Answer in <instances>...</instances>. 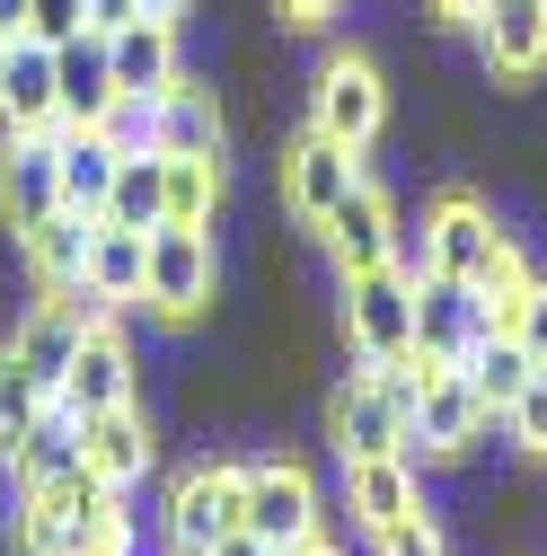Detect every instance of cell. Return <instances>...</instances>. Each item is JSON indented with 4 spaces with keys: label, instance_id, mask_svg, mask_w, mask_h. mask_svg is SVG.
Segmentation results:
<instances>
[{
    "label": "cell",
    "instance_id": "obj_3",
    "mask_svg": "<svg viewBox=\"0 0 547 556\" xmlns=\"http://www.w3.org/2000/svg\"><path fill=\"white\" fill-rule=\"evenodd\" d=\"M345 283V344L354 363H406L416 354V274L397 265H362V274H335Z\"/></svg>",
    "mask_w": 547,
    "mask_h": 556
},
{
    "label": "cell",
    "instance_id": "obj_35",
    "mask_svg": "<svg viewBox=\"0 0 547 556\" xmlns=\"http://www.w3.org/2000/svg\"><path fill=\"white\" fill-rule=\"evenodd\" d=\"M335 10H345V0H274V18H283L292 36H309V27H327Z\"/></svg>",
    "mask_w": 547,
    "mask_h": 556
},
{
    "label": "cell",
    "instance_id": "obj_11",
    "mask_svg": "<svg viewBox=\"0 0 547 556\" xmlns=\"http://www.w3.org/2000/svg\"><path fill=\"white\" fill-rule=\"evenodd\" d=\"M80 468H89V415L44 397V415L10 442V485H18V495H44V485H72Z\"/></svg>",
    "mask_w": 547,
    "mask_h": 556
},
{
    "label": "cell",
    "instance_id": "obj_18",
    "mask_svg": "<svg viewBox=\"0 0 547 556\" xmlns=\"http://www.w3.org/2000/svg\"><path fill=\"white\" fill-rule=\"evenodd\" d=\"M80 336H89V318L62 301V292H44V301L10 327V354H18V363H27V380L53 397V389H62V371H72V354H80Z\"/></svg>",
    "mask_w": 547,
    "mask_h": 556
},
{
    "label": "cell",
    "instance_id": "obj_6",
    "mask_svg": "<svg viewBox=\"0 0 547 556\" xmlns=\"http://www.w3.org/2000/svg\"><path fill=\"white\" fill-rule=\"evenodd\" d=\"M247 539H265L274 556H292L301 539H318V477L301 459H247Z\"/></svg>",
    "mask_w": 547,
    "mask_h": 556
},
{
    "label": "cell",
    "instance_id": "obj_33",
    "mask_svg": "<svg viewBox=\"0 0 547 556\" xmlns=\"http://www.w3.org/2000/svg\"><path fill=\"white\" fill-rule=\"evenodd\" d=\"M27 36H36V45H72V36H89V0H27Z\"/></svg>",
    "mask_w": 547,
    "mask_h": 556
},
{
    "label": "cell",
    "instance_id": "obj_24",
    "mask_svg": "<svg viewBox=\"0 0 547 556\" xmlns=\"http://www.w3.org/2000/svg\"><path fill=\"white\" fill-rule=\"evenodd\" d=\"M459 371H468V389L486 397L495 415H504V406H512V397H521V389L538 380V363H530V344H521L512 327H486V336H476L468 354H459Z\"/></svg>",
    "mask_w": 547,
    "mask_h": 556
},
{
    "label": "cell",
    "instance_id": "obj_38",
    "mask_svg": "<svg viewBox=\"0 0 547 556\" xmlns=\"http://www.w3.org/2000/svg\"><path fill=\"white\" fill-rule=\"evenodd\" d=\"M203 556H274V547H265V539H247V530H230V539H213Z\"/></svg>",
    "mask_w": 547,
    "mask_h": 556
},
{
    "label": "cell",
    "instance_id": "obj_25",
    "mask_svg": "<svg viewBox=\"0 0 547 556\" xmlns=\"http://www.w3.org/2000/svg\"><path fill=\"white\" fill-rule=\"evenodd\" d=\"M98 222H115V230H142V239H151V230L168 222V160H160V151L124 160V168H115V186H106V213H98Z\"/></svg>",
    "mask_w": 547,
    "mask_h": 556
},
{
    "label": "cell",
    "instance_id": "obj_19",
    "mask_svg": "<svg viewBox=\"0 0 547 556\" xmlns=\"http://www.w3.org/2000/svg\"><path fill=\"white\" fill-rule=\"evenodd\" d=\"M486 327H495V318L476 309V292H468V283H450V274H424V283H416V354L459 363Z\"/></svg>",
    "mask_w": 547,
    "mask_h": 556
},
{
    "label": "cell",
    "instance_id": "obj_12",
    "mask_svg": "<svg viewBox=\"0 0 547 556\" xmlns=\"http://www.w3.org/2000/svg\"><path fill=\"white\" fill-rule=\"evenodd\" d=\"M318 239H327V256H335V274H362V265H389L397 256V203H389V186L362 168L354 177V194L335 203V213L318 222Z\"/></svg>",
    "mask_w": 547,
    "mask_h": 556
},
{
    "label": "cell",
    "instance_id": "obj_29",
    "mask_svg": "<svg viewBox=\"0 0 547 556\" xmlns=\"http://www.w3.org/2000/svg\"><path fill=\"white\" fill-rule=\"evenodd\" d=\"M36 415H44V389L27 380V363L10 354V344H0V459H10V442L36 425Z\"/></svg>",
    "mask_w": 547,
    "mask_h": 556
},
{
    "label": "cell",
    "instance_id": "obj_15",
    "mask_svg": "<svg viewBox=\"0 0 547 556\" xmlns=\"http://www.w3.org/2000/svg\"><path fill=\"white\" fill-rule=\"evenodd\" d=\"M160 151L168 160H230V106L213 80H168L160 89Z\"/></svg>",
    "mask_w": 547,
    "mask_h": 556
},
{
    "label": "cell",
    "instance_id": "obj_4",
    "mask_svg": "<svg viewBox=\"0 0 547 556\" xmlns=\"http://www.w3.org/2000/svg\"><path fill=\"white\" fill-rule=\"evenodd\" d=\"M239 513H247V459H194V468L168 485V513H160L168 556H203L213 539L239 530Z\"/></svg>",
    "mask_w": 547,
    "mask_h": 556
},
{
    "label": "cell",
    "instance_id": "obj_16",
    "mask_svg": "<svg viewBox=\"0 0 547 556\" xmlns=\"http://www.w3.org/2000/svg\"><path fill=\"white\" fill-rule=\"evenodd\" d=\"M106 72H115V98H160L168 80H186V45L168 18H132L106 36Z\"/></svg>",
    "mask_w": 547,
    "mask_h": 556
},
{
    "label": "cell",
    "instance_id": "obj_37",
    "mask_svg": "<svg viewBox=\"0 0 547 556\" xmlns=\"http://www.w3.org/2000/svg\"><path fill=\"white\" fill-rule=\"evenodd\" d=\"M424 10H433L442 27H476V18H486V0H424Z\"/></svg>",
    "mask_w": 547,
    "mask_h": 556
},
{
    "label": "cell",
    "instance_id": "obj_22",
    "mask_svg": "<svg viewBox=\"0 0 547 556\" xmlns=\"http://www.w3.org/2000/svg\"><path fill=\"white\" fill-rule=\"evenodd\" d=\"M53 142H62V203H72V213H106V186H115L124 151L98 124H53Z\"/></svg>",
    "mask_w": 547,
    "mask_h": 556
},
{
    "label": "cell",
    "instance_id": "obj_9",
    "mask_svg": "<svg viewBox=\"0 0 547 556\" xmlns=\"http://www.w3.org/2000/svg\"><path fill=\"white\" fill-rule=\"evenodd\" d=\"M53 397L72 406V415H115V406L142 397V354H132L124 318L80 336V354H72V371H62V389H53Z\"/></svg>",
    "mask_w": 547,
    "mask_h": 556
},
{
    "label": "cell",
    "instance_id": "obj_13",
    "mask_svg": "<svg viewBox=\"0 0 547 556\" xmlns=\"http://www.w3.org/2000/svg\"><path fill=\"white\" fill-rule=\"evenodd\" d=\"M476 62H486V80L530 89L547 72V0H486V18H476Z\"/></svg>",
    "mask_w": 547,
    "mask_h": 556
},
{
    "label": "cell",
    "instance_id": "obj_20",
    "mask_svg": "<svg viewBox=\"0 0 547 556\" xmlns=\"http://www.w3.org/2000/svg\"><path fill=\"white\" fill-rule=\"evenodd\" d=\"M18 248H27V274H36V292H72L80 274H89V248H98V213H44L36 230H18Z\"/></svg>",
    "mask_w": 547,
    "mask_h": 556
},
{
    "label": "cell",
    "instance_id": "obj_42",
    "mask_svg": "<svg viewBox=\"0 0 547 556\" xmlns=\"http://www.w3.org/2000/svg\"><path fill=\"white\" fill-rule=\"evenodd\" d=\"M0 53H10V36H0Z\"/></svg>",
    "mask_w": 547,
    "mask_h": 556
},
{
    "label": "cell",
    "instance_id": "obj_2",
    "mask_svg": "<svg viewBox=\"0 0 547 556\" xmlns=\"http://www.w3.org/2000/svg\"><path fill=\"white\" fill-rule=\"evenodd\" d=\"M495 425H504V415L468 389V371L442 363V371L416 389V415H406V459H416V468H433V459H476Z\"/></svg>",
    "mask_w": 547,
    "mask_h": 556
},
{
    "label": "cell",
    "instance_id": "obj_32",
    "mask_svg": "<svg viewBox=\"0 0 547 556\" xmlns=\"http://www.w3.org/2000/svg\"><path fill=\"white\" fill-rule=\"evenodd\" d=\"M504 442H521L530 459H547V371H538V380L504 406Z\"/></svg>",
    "mask_w": 547,
    "mask_h": 556
},
{
    "label": "cell",
    "instance_id": "obj_26",
    "mask_svg": "<svg viewBox=\"0 0 547 556\" xmlns=\"http://www.w3.org/2000/svg\"><path fill=\"white\" fill-rule=\"evenodd\" d=\"M142 265H151V239H142V230L98 222V248H89V274H80V283L106 292L115 309H142Z\"/></svg>",
    "mask_w": 547,
    "mask_h": 556
},
{
    "label": "cell",
    "instance_id": "obj_17",
    "mask_svg": "<svg viewBox=\"0 0 547 556\" xmlns=\"http://www.w3.org/2000/svg\"><path fill=\"white\" fill-rule=\"evenodd\" d=\"M160 468V433H151V415H142V397L132 406H115V415H89V477L98 485H115V495H132Z\"/></svg>",
    "mask_w": 547,
    "mask_h": 556
},
{
    "label": "cell",
    "instance_id": "obj_39",
    "mask_svg": "<svg viewBox=\"0 0 547 556\" xmlns=\"http://www.w3.org/2000/svg\"><path fill=\"white\" fill-rule=\"evenodd\" d=\"M142 18H168V27H186V18H194V0H142Z\"/></svg>",
    "mask_w": 547,
    "mask_h": 556
},
{
    "label": "cell",
    "instance_id": "obj_1",
    "mask_svg": "<svg viewBox=\"0 0 547 556\" xmlns=\"http://www.w3.org/2000/svg\"><path fill=\"white\" fill-rule=\"evenodd\" d=\"M213 301H221V239L186 230V222H160L151 265H142V309L160 327H194V318H213Z\"/></svg>",
    "mask_w": 547,
    "mask_h": 556
},
{
    "label": "cell",
    "instance_id": "obj_27",
    "mask_svg": "<svg viewBox=\"0 0 547 556\" xmlns=\"http://www.w3.org/2000/svg\"><path fill=\"white\" fill-rule=\"evenodd\" d=\"M160 160H168V151H160ZM221 203H230V168H221V160H168V222L213 230Z\"/></svg>",
    "mask_w": 547,
    "mask_h": 556
},
{
    "label": "cell",
    "instance_id": "obj_41",
    "mask_svg": "<svg viewBox=\"0 0 547 556\" xmlns=\"http://www.w3.org/2000/svg\"><path fill=\"white\" fill-rule=\"evenodd\" d=\"M292 556H345V547H327V539H301V547H292Z\"/></svg>",
    "mask_w": 547,
    "mask_h": 556
},
{
    "label": "cell",
    "instance_id": "obj_34",
    "mask_svg": "<svg viewBox=\"0 0 547 556\" xmlns=\"http://www.w3.org/2000/svg\"><path fill=\"white\" fill-rule=\"evenodd\" d=\"M504 327H512V336L530 344V363L547 371V274H530V292L512 301V318H504Z\"/></svg>",
    "mask_w": 547,
    "mask_h": 556
},
{
    "label": "cell",
    "instance_id": "obj_8",
    "mask_svg": "<svg viewBox=\"0 0 547 556\" xmlns=\"http://www.w3.org/2000/svg\"><path fill=\"white\" fill-rule=\"evenodd\" d=\"M424 239H433V274H450V283H486L495 256L512 248V230L495 222V203H476L468 186H450L424 213Z\"/></svg>",
    "mask_w": 547,
    "mask_h": 556
},
{
    "label": "cell",
    "instance_id": "obj_7",
    "mask_svg": "<svg viewBox=\"0 0 547 556\" xmlns=\"http://www.w3.org/2000/svg\"><path fill=\"white\" fill-rule=\"evenodd\" d=\"M354 177H362V151H345V142H327V132H292L283 142V160H274V186H283V213L301 222V230H318L335 203L354 194Z\"/></svg>",
    "mask_w": 547,
    "mask_h": 556
},
{
    "label": "cell",
    "instance_id": "obj_21",
    "mask_svg": "<svg viewBox=\"0 0 547 556\" xmlns=\"http://www.w3.org/2000/svg\"><path fill=\"white\" fill-rule=\"evenodd\" d=\"M345 504H354L362 530H389V521H406V513L424 504V468L406 459V451H389V459H345Z\"/></svg>",
    "mask_w": 547,
    "mask_h": 556
},
{
    "label": "cell",
    "instance_id": "obj_14",
    "mask_svg": "<svg viewBox=\"0 0 547 556\" xmlns=\"http://www.w3.org/2000/svg\"><path fill=\"white\" fill-rule=\"evenodd\" d=\"M53 124H62L53 45L10 36V53H0V142H10V132H53Z\"/></svg>",
    "mask_w": 547,
    "mask_h": 556
},
{
    "label": "cell",
    "instance_id": "obj_5",
    "mask_svg": "<svg viewBox=\"0 0 547 556\" xmlns=\"http://www.w3.org/2000/svg\"><path fill=\"white\" fill-rule=\"evenodd\" d=\"M380 124H389L380 62H371V53H327V72H318V89H309V132H327V142H345V151H371Z\"/></svg>",
    "mask_w": 547,
    "mask_h": 556
},
{
    "label": "cell",
    "instance_id": "obj_40",
    "mask_svg": "<svg viewBox=\"0 0 547 556\" xmlns=\"http://www.w3.org/2000/svg\"><path fill=\"white\" fill-rule=\"evenodd\" d=\"M0 36H27V0H0Z\"/></svg>",
    "mask_w": 547,
    "mask_h": 556
},
{
    "label": "cell",
    "instance_id": "obj_28",
    "mask_svg": "<svg viewBox=\"0 0 547 556\" xmlns=\"http://www.w3.org/2000/svg\"><path fill=\"white\" fill-rule=\"evenodd\" d=\"M18 556H80V521L62 504V485L18 495Z\"/></svg>",
    "mask_w": 547,
    "mask_h": 556
},
{
    "label": "cell",
    "instance_id": "obj_23",
    "mask_svg": "<svg viewBox=\"0 0 547 556\" xmlns=\"http://www.w3.org/2000/svg\"><path fill=\"white\" fill-rule=\"evenodd\" d=\"M53 80H62V124H98V115L115 106L106 36H72V45H53Z\"/></svg>",
    "mask_w": 547,
    "mask_h": 556
},
{
    "label": "cell",
    "instance_id": "obj_10",
    "mask_svg": "<svg viewBox=\"0 0 547 556\" xmlns=\"http://www.w3.org/2000/svg\"><path fill=\"white\" fill-rule=\"evenodd\" d=\"M44 213H62V142L53 132H10L0 142V230H36Z\"/></svg>",
    "mask_w": 547,
    "mask_h": 556
},
{
    "label": "cell",
    "instance_id": "obj_30",
    "mask_svg": "<svg viewBox=\"0 0 547 556\" xmlns=\"http://www.w3.org/2000/svg\"><path fill=\"white\" fill-rule=\"evenodd\" d=\"M98 132L124 151V160H142V151H160V98H115L106 115H98Z\"/></svg>",
    "mask_w": 547,
    "mask_h": 556
},
{
    "label": "cell",
    "instance_id": "obj_31",
    "mask_svg": "<svg viewBox=\"0 0 547 556\" xmlns=\"http://www.w3.org/2000/svg\"><path fill=\"white\" fill-rule=\"evenodd\" d=\"M371 547H380V556H450V539H442V513H433V504H416L406 521L371 530Z\"/></svg>",
    "mask_w": 547,
    "mask_h": 556
},
{
    "label": "cell",
    "instance_id": "obj_36",
    "mask_svg": "<svg viewBox=\"0 0 547 556\" xmlns=\"http://www.w3.org/2000/svg\"><path fill=\"white\" fill-rule=\"evenodd\" d=\"M132 18H142V0H89V36H115Z\"/></svg>",
    "mask_w": 547,
    "mask_h": 556
}]
</instances>
